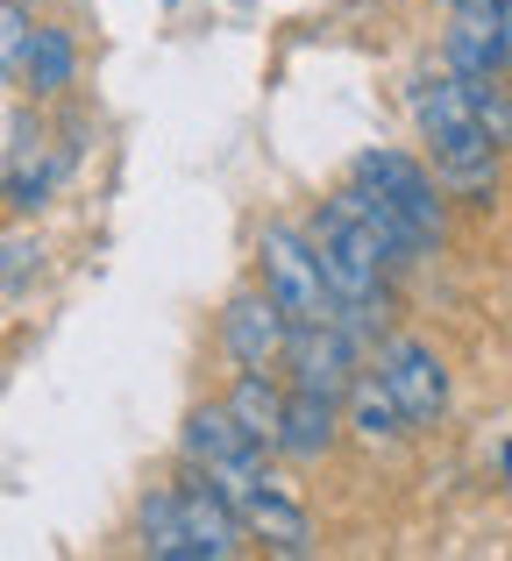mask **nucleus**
Returning <instances> with one entry per match:
<instances>
[{
	"label": "nucleus",
	"instance_id": "nucleus-15",
	"mask_svg": "<svg viewBox=\"0 0 512 561\" xmlns=\"http://www.w3.org/2000/svg\"><path fill=\"white\" fill-rule=\"evenodd\" d=\"M349 412H356V434L363 440H391V434H406V412H399V398H391V383L377 377V383H363L356 377V391H349Z\"/></svg>",
	"mask_w": 512,
	"mask_h": 561
},
{
	"label": "nucleus",
	"instance_id": "nucleus-12",
	"mask_svg": "<svg viewBox=\"0 0 512 561\" xmlns=\"http://www.w3.org/2000/svg\"><path fill=\"white\" fill-rule=\"evenodd\" d=\"M143 548L157 561H200V540L185 526V491H157L143 505Z\"/></svg>",
	"mask_w": 512,
	"mask_h": 561
},
{
	"label": "nucleus",
	"instance_id": "nucleus-11",
	"mask_svg": "<svg viewBox=\"0 0 512 561\" xmlns=\"http://www.w3.org/2000/svg\"><path fill=\"white\" fill-rule=\"evenodd\" d=\"M277 448L299 455V462L328 455V448H334V398H320V391H292V398H285V426H277Z\"/></svg>",
	"mask_w": 512,
	"mask_h": 561
},
{
	"label": "nucleus",
	"instance_id": "nucleus-10",
	"mask_svg": "<svg viewBox=\"0 0 512 561\" xmlns=\"http://www.w3.org/2000/svg\"><path fill=\"white\" fill-rule=\"evenodd\" d=\"M185 526H193V540H200V561H221V554H236V540H242V512H236V497L221 491V483H185Z\"/></svg>",
	"mask_w": 512,
	"mask_h": 561
},
{
	"label": "nucleus",
	"instance_id": "nucleus-19",
	"mask_svg": "<svg viewBox=\"0 0 512 561\" xmlns=\"http://www.w3.org/2000/svg\"><path fill=\"white\" fill-rule=\"evenodd\" d=\"M499 462H505V477H512V440H505V448H499Z\"/></svg>",
	"mask_w": 512,
	"mask_h": 561
},
{
	"label": "nucleus",
	"instance_id": "nucleus-1",
	"mask_svg": "<svg viewBox=\"0 0 512 561\" xmlns=\"http://www.w3.org/2000/svg\"><path fill=\"white\" fill-rule=\"evenodd\" d=\"M413 114H420V136L434 142V171L463 192H491V150H499V142L477 122L470 79H420Z\"/></svg>",
	"mask_w": 512,
	"mask_h": 561
},
{
	"label": "nucleus",
	"instance_id": "nucleus-18",
	"mask_svg": "<svg viewBox=\"0 0 512 561\" xmlns=\"http://www.w3.org/2000/svg\"><path fill=\"white\" fill-rule=\"evenodd\" d=\"M29 14L22 8H8V0H0V79H14V71H22V50H29Z\"/></svg>",
	"mask_w": 512,
	"mask_h": 561
},
{
	"label": "nucleus",
	"instance_id": "nucleus-13",
	"mask_svg": "<svg viewBox=\"0 0 512 561\" xmlns=\"http://www.w3.org/2000/svg\"><path fill=\"white\" fill-rule=\"evenodd\" d=\"M22 79L36 85V93H65V85H71V36H65V28H29Z\"/></svg>",
	"mask_w": 512,
	"mask_h": 561
},
{
	"label": "nucleus",
	"instance_id": "nucleus-4",
	"mask_svg": "<svg viewBox=\"0 0 512 561\" xmlns=\"http://www.w3.org/2000/svg\"><path fill=\"white\" fill-rule=\"evenodd\" d=\"M505 65H512V0H456L448 71L456 79H499Z\"/></svg>",
	"mask_w": 512,
	"mask_h": 561
},
{
	"label": "nucleus",
	"instance_id": "nucleus-17",
	"mask_svg": "<svg viewBox=\"0 0 512 561\" xmlns=\"http://www.w3.org/2000/svg\"><path fill=\"white\" fill-rule=\"evenodd\" d=\"M470 100H477V122H485V136L499 142V150H512V93L499 79H470Z\"/></svg>",
	"mask_w": 512,
	"mask_h": 561
},
{
	"label": "nucleus",
	"instance_id": "nucleus-6",
	"mask_svg": "<svg viewBox=\"0 0 512 561\" xmlns=\"http://www.w3.org/2000/svg\"><path fill=\"white\" fill-rule=\"evenodd\" d=\"M356 179L363 185H377L391 206H399L406 220H413V234L420 242H442V199H434V179L413 164V157H399V150H371V157H356Z\"/></svg>",
	"mask_w": 512,
	"mask_h": 561
},
{
	"label": "nucleus",
	"instance_id": "nucleus-16",
	"mask_svg": "<svg viewBox=\"0 0 512 561\" xmlns=\"http://www.w3.org/2000/svg\"><path fill=\"white\" fill-rule=\"evenodd\" d=\"M57 171H65V164H57L50 150H36V142H29V150H14L0 192H8V206H43V199H50V185H57Z\"/></svg>",
	"mask_w": 512,
	"mask_h": 561
},
{
	"label": "nucleus",
	"instance_id": "nucleus-5",
	"mask_svg": "<svg viewBox=\"0 0 512 561\" xmlns=\"http://www.w3.org/2000/svg\"><path fill=\"white\" fill-rule=\"evenodd\" d=\"M292 328H299V320L277 306L271 285H263V291H242V299H228V313H221V342H228V356H236L242 370H263L271 356H285Z\"/></svg>",
	"mask_w": 512,
	"mask_h": 561
},
{
	"label": "nucleus",
	"instance_id": "nucleus-2",
	"mask_svg": "<svg viewBox=\"0 0 512 561\" xmlns=\"http://www.w3.org/2000/svg\"><path fill=\"white\" fill-rule=\"evenodd\" d=\"M314 256H320V277H328V291H334V306H342L356 328H377V313L371 306H385V285H377V271H385V256H377L371 242H363L356 228H349L342 214H320L314 220Z\"/></svg>",
	"mask_w": 512,
	"mask_h": 561
},
{
	"label": "nucleus",
	"instance_id": "nucleus-3",
	"mask_svg": "<svg viewBox=\"0 0 512 561\" xmlns=\"http://www.w3.org/2000/svg\"><path fill=\"white\" fill-rule=\"evenodd\" d=\"M263 285L277 291V306H285L292 320H334L342 306H334L328 277H320V256H314V234H292V228H263Z\"/></svg>",
	"mask_w": 512,
	"mask_h": 561
},
{
	"label": "nucleus",
	"instance_id": "nucleus-8",
	"mask_svg": "<svg viewBox=\"0 0 512 561\" xmlns=\"http://www.w3.org/2000/svg\"><path fill=\"white\" fill-rule=\"evenodd\" d=\"M385 383H391V398H399V412L413 426H434L442 420V405H448V370L434 363V348H420V342H385Z\"/></svg>",
	"mask_w": 512,
	"mask_h": 561
},
{
	"label": "nucleus",
	"instance_id": "nucleus-7",
	"mask_svg": "<svg viewBox=\"0 0 512 561\" xmlns=\"http://www.w3.org/2000/svg\"><path fill=\"white\" fill-rule=\"evenodd\" d=\"M292 356V377H299V391H320V398H349L356 391V356H349V334L334 328V320H299L285 342Z\"/></svg>",
	"mask_w": 512,
	"mask_h": 561
},
{
	"label": "nucleus",
	"instance_id": "nucleus-9",
	"mask_svg": "<svg viewBox=\"0 0 512 561\" xmlns=\"http://www.w3.org/2000/svg\"><path fill=\"white\" fill-rule=\"evenodd\" d=\"M242 519H250V534L263 540V548H277V554H306V505L292 497V483H285V477H271V469H263V483L250 491Z\"/></svg>",
	"mask_w": 512,
	"mask_h": 561
},
{
	"label": "nucleus",
	"instance_id": "nucleus-14",
	"mask_svg": "<svg viewBox=\"0 0 512 561\" xmlns=\"http://www.w3.org/2000/svg\"><path fill=\"white\" fill-rule=\"evenodd\" d=\"M228 412L242 420V434H250V440H277V426H285V398H277V383L263 377V370H250V377L236 383Z\"/></svg>",
	"mask_w": 512,
	"mask_h": 561
}]
</instances>
